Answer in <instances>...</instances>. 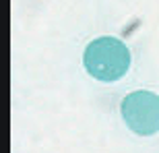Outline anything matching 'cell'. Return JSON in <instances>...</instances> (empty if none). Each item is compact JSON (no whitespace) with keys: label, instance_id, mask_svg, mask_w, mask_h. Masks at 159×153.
<instances>
[{"label":"cell","instance_id":"6da1fadb","mask_svg":"<svg viewBox=\"0 0 159 153\" xmlns=\"http://www.w3.org/2000/svg\"><path fill=\"white\" fill-rule=\"evenodd\" d=\"M83 64L85 71L97 81H118L130 68L128 46L118 37H95L85 48Z\"/></svg>","mask_w":159,"mask_h":153},{"label":"cell","instance_id":"7a4b0ae2","mask_svg":"<svg viewBox=\"0 0 159 153\" xmlns=\"http://www.w3.org/2000/svg\"><path fill=\"white\" fill-rule=\"evenodd\" d=\"M120 112L126 126L139 137L159 132V95L147 89L132 91L122 100Z\"/></svg>","mask_w":159,"mask_h":153}]
</instances>
